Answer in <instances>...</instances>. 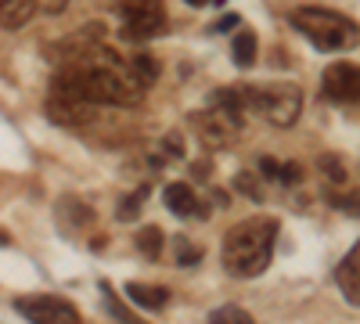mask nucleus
<instances>
[{"mask_svg": "<svg viewBox=\"0 0 360 324\" xmlns=\"http://www.w3.org/2000/svg\"><path fill=\"white\" fill-rule=\"evenodd\" d=\"M278 220L274 216H252L224 234V267L234 278H256L270 267L278 242Z\"/></svg>", "mask_w": 360, "mask_h": 324, "instance_id": "f257e3e1", "label": "nucleus"}, {"mask_svg": "<svg viewBox=\"0 0 360 324\" xmlns=\"http://www.w3.org/2000/svg\"><path fill=\"white\" fill-rule=\"evenodd\" d=\"M292 25L317 51H349L360 44V25L339 11H328V8H295Z\"/></svg>", "mask_w": 360, "mask_h": 324, "instance_id": "f03ea898", "label": "nucleus"}, {"mask_svg": "<svg viewBox=\"0 0 360 324\" xmlns=\"http://www.w3.org/2000/svg\"><path fill=\"white\" fill-rule=\"evenodd\" d=\"M242 108H245L242 91H227L224 86V91L213 94L205 112L191 115V127L198 130L202 144H209V148H227L242 134Z\"/></svg>", "mask_w": 360, "mask_h": 324, "instance_id": "7ed1b4c3", "label": "nucleus"}, {"mask_svg": "<svg viewBox=\"0 0 360 324\" xmlns=\"http://www.w3.org/2000/svg\"><path fill=\"white\" fill-rule=\"evenodd\" d=\"M245 105L252 112H259L266 123L274 127H292L303 112V91L295 83H259V86H245L242 91Z\"/></svg>", "mask_w": 360, "mask_h": 324, "instance_id": "20e7f679", "label": "nucleus"}, {"mask_svg": "<svg viewBox=\"0 0 360 324\" xmlns=\"http://www.w3.org/2000/svg\"><path fill=\"white\" fill-rule=\"evenodd\" d=\"M119 11H123V37L134 40V44H144V40L166 33L162 0H127Z\"/></svg>", "mask_w": 360, "mask_h": 324, "instance_id": "39448f33", "label": "nucleus"}, {"mask_svg": "<svg viewBox=\"0 0 360 324\" xmlns=\"http://www.w3.org/2000/svg\"><path fill=\"white\" fill-rule=\"evenodd\" d=\"M15 310L29 320V324H79L76 306H69L58 296H18Z\"/></svg>", "mask_w": 360, "mask_h": 324, "instance_id": "423d86ee", "label": "nucleus"}, {"mask_svg": "<svg viewBox=\"0 0 360 324\" xmlns=\"http://www.w3.org/2000/svg\"><path fill=\"white\" fill-rule=\"evenodd\" d=\"M98 105H90L83 98H72V94H62V91H51L47 98V115L58 123V127H69V130H79L94 119Z\"/></svg>", "mask_w": 360, "mask_h": 324, "instance_id": "0eeeda50", "label": "nucleus"}, {"mask_svg": "<svg viewBox=\"0 0 360 324\" xmlns=\"http://www.w3.org/2000/svg\"><path fill=\"white\" fill-rule=\"evenodd\" d=\"M321 91L324 98H332L339 105L346 101H356L360 98V69L349 65V62H335L324 69V79H321Z\"/></svg>", "mask_w": 360, "mask_h": 324, "instance_id": "6e6552de", "label": "nucleus"}, {"mask_svg": "<svg viewBox=\"0 0 360 324\" xmlns=\"http://www.w3.org/2000/svg\"><path fill=\"white\" fill-rule=\"evenodd\" d=\"M162 202H166V209L169 213H176V216H202L205 209H202V202H198V191L191 188V184H169L166 191H162Z\"/></svg>", "mask_w": 360, "mask_h": 324, "instance_id": "1a4fd4ad", "label": "nucleus"}, {"mask_svg": "<svg viewBox=\"0 0 360 324\" xmlns=\"http://www.w3.org/2000/svg\"><path fill=\"white\" fill-rule=\"evenodd\" d=\"M335 281H339V288H342V296H346L353 306H360V242H356V245L349 249V256L339 263Z\"/></svg>", "mask_w": 360, "mask_h": 324, "instance_id": "9d476101", "label": "nucleus"}, {"mask_svg": "<svg viewBox=\"0 0 360 324\" xmlns=\"http://www.w3.org/2000/svg\"><path fill=\"white\" fill-rule=\"evenodd\" d=\"M37 0H0V25L4 29H22L33 22L37 15Z\"/></svg>", "mask_w": 360, "mask_h": 324, "instance_id": "9b49d317", "label": "nucleus"}, {"mask_svg": "<svg viewBox=\"0 0 360 324\" xmlns=\"http://www.w3.org/2000/svg\"><path fill=\"white\" fill-rule=\"evenodd\" d=\"M127 296L141 306V310H162L169 303V292L166 288H155V285H127Z\"/></svg>", "mask_w": 360, "mask_h": 324, "instance_id": "f8f14e48", "label": "nucleus"}, {"mask_svg": "<svg viewBox=\"0 0 360 324\" xmlns=\"http://www.w3.org/2000/svg\"><path fill=\"white\" fill-rule=\"evenodd\" d=\"M231 58H234L238 69H252V62H256V37L249 33V29H242V33L231 40Z\"/></svg>", "mask_w": 360, "mask_h": 324, "instance_id": "ddd939ff", "label": "nucleus"}, {"mask_svg": "<svg viewBox=\"0 0 360 324\" xmlns=\"http://www.w3.org/2000/svg\"><path fill=\"white\" fill-rule=\"evenodd\" d=\"M162 249H166V234H162L155 223H148V227L137 234V252H141L144 259H159Z\"/></svg>", "mask_w": 360, "mask_h": 324, "instance_id": "4468645a", "label": "nucleus"}, {"mask_svg": "<svg viewBox=\"0 0 360 324\" xmlns=\"http://www.w3.org/2000/svg\"><path fill=\"white\" fill-rule=\"evenodd\" d=\"M101 296H105V310H108L119 324H141V317H134V313L123 306V299H119L115 292H112V285H108V281H101Z\"/></svg>", "mask_w": 360, "mask_h": 324, "instance_id": "2eb2a0df", "label": "nucleus"}, {"mask_svg": "<svg viewBox=\"0 0 360 324\" xmlns=\"http://www.w3.org/2000/svg\"><path fill=\"white\" fill-rule=\"evenodd\" d=\"M173 259L180 267H195V263H202V249L191 238H184V234H176L173 238Z\"/></svg>", "mask_w": 360, "mask_h": 324, "instance_id": "dca6fc26", "label": "nucleus"}, {"mask_svg": "<svg viewBox=\"0 0 360 324\" xmlns=\"http://www.w3.org/2000/svg\"><path fill=\"white\" fill-rule=\"evenodd\" d=\"M209 324H256V320H252L242 306L231 303V306H217L213 313H209Z\"/></svg>", "mask_w": 360, "mask_h": 324, "instance_id": "f3484780", "label": "nucleus"}, {"mask_svg": "<svg viewBox=\"0 0 360 324\" xmlns=\"http://www.w3.org/2000/svg\"><path fill=\"white\" fill-rule=\"evenodd\" d=\"M130 69H134V76H137L144 86H152V83H155V72H159V65H155L152 54H134V58H130Z\"/></svg>", "mask_w": 360, "mask_h": 324, "instance_id": "a211bd4d", "label": "nucleus"}, {"mask_svg": "<svg viewBox=\"0 0 360 324\" xmlns=\"http://www.w3.org/2000/svg\"><path fill=\"white\" fill-rule=\"evenodd\" d=\"M317 169H321L332 184H346V162H342L339 155H321V159H317Z\"/></svg>", "mask_w": 360, "mask_h": 324, "instance_id": "6ab92c4d", "label": "nucleus"}, {"mask_svg": "<svg viewBox=\"0 0 360 324\" xmlns=\"http://www.w3.org/2000/svg\"><path fill=\"white\" fill-rule=\"evenodd\" d=\"M332 205L349 216H360V188H349V191H332Z\"/></svg>", "mask_w": 360, "mask_h": 324, "instance_id": "aec40b11", "label": "nucleus"}, {"mask_svg": "<svg viewBox=\"0 0 360 324\" xmlns=\"http://www.w3.org/2000/svg\"><path fill=\"white\" fill-rule=\"evenodd\" d=\"M144 202H148V188H137L123 205H119V216H123V220H137V209H141Z\"/></svg>", "mask_w": 360, "mask_h": 324, "instance_id": "412c9836", "label": "nucleus"}, {"mask_svg": "<svg viewBox=\"0 0 360 324\" xmlns=\"http://www.w3.org/2000/svg\"><path fill=\"white\" fill-rule=\"evenodd\" d=\"M234 188L242 191L245 198H263V184L256 181L252 173H238V176H234Z\"/></svg>", "mask_w": 360, "mask_h": 324, "instance_id": "4be33fe9", "label": "nucleus"}, {"mask_svg": "<svg viewBox=\"0 0 360 324\" xmlns=\"http://www.w3.org/2000/svg\"><path fill=\"white\" fill-rule=\"evenodd\" d=\"M278 181L281 184H299V181H303V166H299V162H278Z\"/></svg>", "mask_w": 360, "mask_h": 324, "instance_id": "5701e85b", "label": "nucleus"}, {"mask_svg": "<svg viewBox=\"0 0 360 324\" xmlns=\"http://www.w3.org/2000/svg\"><path fill=\"white\" fill-rule=\"evenodd\" d=\"M162 152H166V155H173V159H184V137H180V134H166Z\"/></svg>", "mask_w": 360, "mask_h": 324, "instance_id": "b1692460", "label": "nucleus"}, {"mask_svg": "<svg viewBox=\"0 0 360 324\" xmlns=\"http://www.w3.org/2000/svg\"><path fill=\"white\" fill-rule=\"evenodd\" d=\"M259 173H263V176H270V181H278V159L263 155V159H259Z\"/></svg>", "mask_w": 360, "mask_h": 324, "instance_id": "393cba45", "label": "nucleus"}, {"mask_svg": "<svg viewBox=\"0 0 360 324\" xmlns=\"http://www.w3.org/2000/svg\"><path fill=\"white\" fill-rule=\"evenodd\" d=\"M37 4H40L44 11H51V15H58V11H65V8H69V0H37Z\"/></svg>", "mask_w": 360, "mask_h": 324, "instance_id": "a878e982", "label": "nucleus"}, {"mask_svg": "<svg viewBox=\"0 0 360 324\" xmlns=\"http://www.w3.org/2000/svg\"><path fill=\"white\" fill-rule=\"evenodd\" d=\"M238 22H242V18H238V15H224V18H220V22H217L213 29H217V33H224V29H234Z\"/></svg>", "mask_w": 360, "mask_h": 324, "instance_id": "bb28decb", "label": "nucleus"}, {"mask_svg": "<svg viewBox=\"0 0 360 324\" xmlns=\"http://www.w3.org/2000/svg\"><path fill=\"white\" fill-rule=\"evenodd\" d=\"M8 242H11V234H8V231H0V245H8Z\"/></svg>", "mask_w": 360, "mask_h": 324, "instance_id": "cd10ccee", "label": "nucleus"}, {"mask_svg": "<svg viewBox=\"0 0 360 324\" xmlns=\"http://www.w3.org/2000/svg\"><path fill=\"white\" fill-rule=\"evenodd\" d=\"M184 4H191V8H202V4H209V0H184Z\"/></svg>", "mask_w": 360, "mask_h": 324, "instance_id": "c85d7f7f", "label": "nucleus"}, {"mask_svg": "<svg viewBox=\"0 0 360 324\" xmlns=\"http://www.w3.org/2000/svg\"><path fill=\"white\" fill-rule=\"evenodd\" d=\"M108 4H119V8H123V4H127V0H108Z\"/></svg>", "mask_w": 360, "mask_h": 324, "instance_id": "c756f323", "label": "nucleus"}]
</instances>
